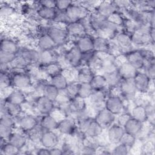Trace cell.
I'll return each instance as SVG.
<instances>
[{"label":"cell","mask_w":155,"mask_h":155,"mask_svg":"<svg viewBox=\"0 0 155 155\" xmlns=\"http://www.w3.org/2000/svg\"><path fill=\"white\" fill-rule=\"evenodd\" d=\"M65 14L70 22H76L88 16V9L81 4H76L74 2L65 10Z\"/></svg>","instance_id":"cell-1"},{"label":"cell","mask_w":155,"mask_h":155,"mask_svg":"<svg viewBox=\"0 0 155 155\" xmlns=\"http://www.w3.org/2000/svg\"><path fill=\"white\" fill-rule=\"evenodd\" d=\"M105 108L114 115H119L124 110V104L120 96L111 94L105 102Z\"/></svg>","instance_id":"cell-2"},{"label":"cell","mask_w":155,"mask_h":155,"mask_svg":"<svg viewBox=\"0 0 155 155\" xmlns=\"http://www.w3.org/2000/svg\"><path fill=\"white\" fill-rule=\"evenodd\" d=\"M11 78L12 86L16 89L22 90L29 88L31 85L30 76L24 72H15Z\"/></svg>","instance_id":"cell-3"},{"label":"cell","mask_w":155,"mask_h":155,"mask_svg":"<svg viewBox=\"0 0 155 155\" xmlns=\"http://www.w3.org/2000/svg\"><path fill=\"white\" fill-rule=\"evenodd\" d=\"M125 60L136 70L143 69L145 64V60L140 50H131L123 54Z\"/></svg>","instance_id":"cell-4"},{"label":"cell","mask_w":155,"mask_h":155,"mask_svg":"<svg viewBox=\"0 0 155 155\" xmlns=\"http://www.w3.org/2000/svg\"><path fill=\"white\" fill-rule=\"evenodd\" d=\"M14 118L8 114L1 116L0 118V136L1 138L7 140L13 133L15 127Z\"/></svg>","instance_id":"cell-5"},{"label":"cell","mask_w":155,"mask_h":155,"mask_svg":"<svg viewBox=\"0 0 155 155\" xmlns=\"http://www.w3.org/2000/svg\"><path fill=\"white\" fill-rule=\"evenodd\" d=\"M121 96L127 100L134 97L137 92L133 81V78L122 79L119 85Z\"/></svg>","instance_id":"cell-6"},{"label":"cell","mask_w":155,"mask_h":155,"mask_svg":"<svg viewBox=\"0 0 155 155\" xmlns=\"http://www.w3.org/2000/svg\"><path fill=\"white\" fill-rule=\"evenodd\" d=\"M46 33L51 38L57 46L62 45L65 44L69 38L65 28L63 29L56 26H53L48 28Z\"/></svg>","instance_id":"cell-7"},{"label":"cell","mask_w":155,"mask_h":155,"mask_svg":"<svg viewBox=\"0 0 155 155\" xmlns=\"http://www.w3.org/2000/svg\"><path fill=\"white\" fill-rule=\"evenodd\" d=\"M94 119L104 128H107L114 124L116 120V115L104 107L97 111Z\"/></svg>","instance_id":"cell-8"},{"label":"cell","mask_w":155,"mask_h":155,"mask_svg":"<svg viewBox=\"0 0 155 155\" xmlns=\"http://www.w3.org/2000/svg\"><path fill=\"white\" fill-rule=\"evenodd\" d=\"M64 60L70 67H78L82 63V53L74 45L65 53Z\"/></svg>","instance_id":"cell-9"},{"label":"cell","mask_w":155,"mask_h":155,"mask_svg":"<svg viewBox=\"0 0 155 155\" xmlns=\"http://www.w3.org/2000/svg\"><path fill=\"white\" fill-rule=\"evenodd\" d=\"M133 81L137 91L145 93L150 90L151 80L145 73L138 71L133 78Z\"/></svg>","instance_id":"cell-10"},{"label":"cell","mask_w":155,"mask_h":155,"mask_svg":"<svg viewBox=\"0 0 155 155\" xmlns=\"http://www.w3.org/2000/svg\"><path fill=\"white\" fill-rule=\"evenodd\" d=\"M37 110L42 114H50L54 108V101L44 95L39 96L35 100Z\"/></svg>","instance_id":"cell-11"},{"label":"cell","mask_w":155,"mask_h":155,"mask_svg":"<svg viewBox=\"0 0 155 155\" xmlns=\"http://www.w3.org/2000/svg\"><path fill=\"white\" fill-rule=\"evenodd\" d=\"M118 8L114 1H102L96 7V12L99 16L107 18L113 13L118 12Z\"/></svg>","instance_id":"cell-12"},{"label":"cell","mask_w":155,"mask_h":155,"mask_svg":"<svg viewBox=\"0 0 155 155\" xmlns=\"http://www.w3.org/2000/svg\"><path fill=\"white\" fill-rule=\"evenodd\" d=\"M77 123L72 118H65L58 122L57 130L62 134L73 135L76 131Z\"/></svg>","instance_id":"cell-13"},{"label":"cell","mask_w":155,"mask_h":155,"mask_svg":"<svg viewBox=\"0 0 155 155\" xmlns=\"http://www.w3.org/2000/svg\"><path fill=\"white\" fill-rule=\"evenodd\" d=\"M116 44L118 48L124 51V53L131 51L130 48L133 46V44L131 39L130 34L124 31L119 32L116 36Z\"/></svg>","instance_id":"cell-14"},{"label":"cell","mask_w":155,"mask_h":155,"mask_svg":"<svg viewBox=\"0 0 155 155\" xmlns=\"http://www.w3.org/2000/svg\"><path fill=\"white\" fill-rule=\"evenodd\" d=\"M108 128L107 137L109 142L113 144L119 143L125 132L124 127L117 124H113Z\"/></svg>","instance_id":"cell-15"},{"label":"cell","mask_w":155,"mask_h":155,"mask_svg":"<svg viewBox=\"0 0 155 155\" xmlns=\"http://www.w3.org/2000/svg\"><path fill=\"white\" fill-rule=\"evenodd\" d=\"M18 124L20 128L26 133L39 124L37 118L32 114H25L21 117Z\"/></svg>","instance_id":"cell-16"},{"label":"cell","mask_w":155,"mask_h":155,"mask_svg":"<svg viewBox=\"0 0 155 155\" xmlns=\"http://www.w3.org/2000/svg\"><path fill=\"white\" fill-rule=\"evenodd\" d=\"M94 51L96 53H110L111 44L110 40L96 36L93 37Z\"/></svg>","instance_id":"cell-17"},{"label":"cell","mask_w":155,"mask_h":155,"mask_svg":"<svg viewBox=\"0 0 155 155\" xmlns=\"http://www.w3.org/2000/svg\"><path fill=\"white\" fill-rule=\"evenodd\" d=\"M75 45L82 53L94 51L93 37L89 35H85L78 38Z\"/></svg>","instance_id":"cell-18"},{"label":"cell","mask_w":155,"mask_h":155,"mask_svg":"<svg viewBox=\"0 0 155 155\" xmlns=\"http://www.w3.org/2000/svg\"><path fill=\"white\" fill-rule=\"evenodd\" d=\"M65 30L69 36L78 37V38L87 35L85 28L80 21L68 23L65 27Z\"/></svg>","instance_id":"cell-19"},{"label":"cell","mask_w":155,"mask_h":155,"mask_svg":"<svg viewBox=\"0 0 155 155\" xmlns=\"http://www.w3.org/2000/svg\"><path fill=\"white\" fill-rule=\"evenodd\" d=\"M58 142L59 139L57 134L53 131L49 130L44 131L40 141L42 147L49 149L56 147Z\"/></svg>","instance_id":"cell-20"},{"label":"cell","mask_w":155,"mask_h":155,"mask_svg":"<svg viewBox=\"0 0 155 155\" xmlns=\"http://www.w3.org/2000/svg\"><path fill=\"white\" fill-rule=\"evenodd\" d=\"M130 36L133 45L143 46L148 44H154V42L150 39L149 33L134 31L130 34Z\"/></svg>","instance_id":"cell-21"},{"label":"cell","mask_w":155,"mask_h":155,"mask_svg":"<svg viewBox=\"0 0 155 155\" xmlns=\"http://www.w3.org/2000/svg\"><path fill=\"white\" fill-rule=\"evenodd\" d=\"M19 55L28 65L35 64L40 61V53L34 49H23Z\"/></svg>","instance_id":"cell-22"},{"label":"cell","mask_w":155,"mask_h":155,"mask_svg":"<svg viewBox=\"0 0 155 155\" xmlns=\"http://www.w3.org/2000/svg\"><path fill=\"white\" fill-rule=\"evenodd\" d=\"M117 70L122 79L133 78L138 71L137 70H136L126 61L122 62L121 64L118 66Z\"/></svg>","instance_id":"cell-23"},{"label":"cell","mask_w":155,"mask_h":155,"mask_svg":"<svg viewBox=\"0 0 155 155\" xmlns=\"http://www.w3.org/2000/svg\"><path fill=\"white\" fill-rule=\"evenodd\" d=\"M94 74L93 70L85 65L78 71L76 74L77 82L79 83H90Z\"/></svg>","instance_id":"cell-24"},{"label":"cell","mask_w":155,"mask_h":155,"mask_svg":"<svg viewBox=\"0 0 155 155\" xmlns=\"http://www.w3.org/2000/svg\"><path fill=\"white\" fill-rule=\"evenodd\" d=\"M38 45L42 51L52 50L57 46L51 38L46 33L39 36L38 41Z\"/></svg>","instance_id":"cell-25"},{"label":"cell","mask_w":155,"mask_h":155,"mask_svg":"<svg viewBox=\"0 0 155 155\" xmlns=\"http://www.w3.org/2000/svg\"><path fill=\"white\" fill-rule=\"evenodd\" d=\"M69 105L71 113L78 114L84 113L87 108L85 99L79 96L71 99L69 101Z\"/></svg>","instance_id":"cell-26"},{"label":"cell","mask_w":155,"mask_h":155,"mask_svg":"<svg viewBox=\"0 0 155 155\" xmlns=\"http://www.w3.org/2000/svg\"><path fill=\"white\" fill-rule=\"evenodd\" d=\"M5 99L7 102L21 105L26 101V96L22 90L16 88L12 90Z\"/></svg>","instance_id":"cell-27"},{"label":"cell","mask_w":155,"mask_h":155,"mask_svg":"<svg viewBox=\"0 0 155 155\" xmlns=\"http://www.w3.org/2000/svg\"><path fill=\"white\" fill-rule=\"evenodd\" d=\"M39 124L44 130L53 131L57 130L58 121L50 114H48L43 115Z\"/></svg>","instance_id":"cell-28"},{"label":"cell","mask_w":155,"mask_h":155,"mask_svg":"<svg viewBox=\"0 0 155 155\" xmlns=\"http://www.w3.org/2000/svg\"><path fill=\"white\" fill-rule=\"evenodd\" d=\"M143 124V123L135 119L134 118L131 117L124 126V128L125 132L136 136V135L142 131Z\"/></svg>","instance_id":"cell-29"},{"label":"cell","mask_w":155,"mask_h":155,"mask_svg":"<svg viewBox=\"0 0 155 155\" xmlns=\"http://www.w3.org/2000/svg\"><path fill=\"white\" fill-rule=\"evenodd\" d=\"M88 99L90 104L96 108L101 107L102 105L105 106L106 93L104 90H94Z\"/></svg>","instance_id":"cell-30"},{"label":"cell","mask_w":155,"mask_h":155,"mask_svg":"<svg viewBox=\"0 0 155 155\" xmlns=\"http://www.w3.org/2000/svg\"><path fill=\"white\" fill-rule=\"evenodd\" d=\"M107 80L108 88L112 89L119 85L122 78L117 70L103 74Z\"/></svg>","instance_id":"cell-31"},{"label":"cell","mask_w":155,"mask_h":155,"mask_svg":"<svg viewBox=\"0 0 155 155\" xmlns=\"http://www.w3.org/2000/svg\"><path fill=\"white\" fill-rule=\"evenodd\" d=\"M7 141L21 150L27 143V137L22 133L13 132L7 139Z\"/></svg>","instance_id":"cell-32"},{"label":"cell","mask_w":155,"mask_h":155,"mask_svg":"<svg viewBox=\"0 0 155 155\" xmlns=\"http://www.w3.org/2000/svg\"><path fill=\"white\" fill-rule=\"evenodd\" d=\"M0 50L18 54L19 52V47L15 41L8 38H4L1 40Z\"/></svg>","instance_id":"cell-33"},{"label":"cell","mask_w":155,"mask_h":155,"mask_svg":"<svg viewBox=\"0 0 155 155\" xmlns=\"http://www.w3.org/2000/svg\"><path fill=\"white\" fill-rule=\"evenodd\" d=\"M90 83L94 90H104L108 87L106 78L103 74H94Z\"/></svg>","instance_id":"cell-34"},{"label":"cell","mask_w":155,"mask_h":155,"mask_svg":"<svg viewBox=\"0 0 155 155\" xmlns=\"http://www.w3.org/2000/svg\"><path fill=\"white\" fill-rule=\"evenodd\" d=\"M50 83L54 85L59 91H62L67 88L68 81L66 76L62 73H60L50 77Z\"/></svg>","instance_id":"cell-35"},{"label":"cell","mask_w":155,"mask_h":155,"mask_svg":"<svg viewBox=\"0 0 155 155\" xmlns=\"http://www.w3.org/2000/svg\"><path fill=\"white\" fill-rule=\"evenodd\" d=\"M104 128L93 118L84 136L90 138H95L100 136L104 130Z\"/></svg>","instance_id":"cell-36"},{"label":"cell","mask_w":155,"mask_h":155,"mask_svg":"<svg viewBox=\"0 0 155 155\" xmlns=\"http://www.w3.org/2000/svg\"><path fill=\"white\" fill-rule=\"evenodd\" d=\"M131 115L132 117L142 123H144L148 119L145 107L140 104L135 106L133 108Z\"/></svg>","instance_id":"cell-37"},{"label":"cell","mask_w":155,"mask_h":155,"mask_svg":"<svg viewBox=\"0 0 155 155\" xmlns=\"http://www.w3.org/2000/svg\"><path fill=\"white\" fill-rule=\"evenodd\" d=\"M36 13L37 15L43 19L54 21L56 16L57 10L56 8H48L39 5V8L37 9Z\"/></svg>","instance_id":"cell-38"},{"label":"cell","mask_w":155,"mask_h":155,"mask_svg":"<svg viewBox=\"0 0 155 155\" xmlns=\"http://www.w3.org/2000/svg\"><path fill=\"white\" fill-rule=\"evenodd\" d=\"M59 93L60 91L50 82L45 85L42 91V95L47 97L54 102L58 99Z\"/></svg>","instance_id":"cell-39"},{"label":"cell","mask_w":155,"mask_h":155,"mask_svg":"<svg viewBox=\"0 0 155 155\" xmlns=\"http://www.w3.org/2000/svg\"><path fill=\"white\" fill-rule=\"evenodd\" d=\"M43 71L48 74L50 77L62 73V68L61 65L56 62H51L44 64L42 67Z\"/></svg>","instance_id":"cell-40"},{"label":"cell","mask_w":155,"mask_h":155,"mask_svg":"<svg viewBox=\"0 0 155 155\" xmlns=\"http://www.w3.org/2000/svg\"><path fill=\"white\" fill-rule=\"evenodd\" d=\"M44 131L39 124L36 127L27 133L28 138L33 142H40Z\"/></svg>","instance_id":"cell-41"},{"label":"cell","mask_w":155,"mask_h":155,"mask_svg":"<svg viewBox=\"0 0 155 155\" xmlns=\"http://www.w3.org/2000/svg\"><path fill=\"white\" fill-rule=\"evenodd\" d=\"M19 150L11 143L5 142L4 143L1 145L0 154L2 155H15L19 153Z\"/></svg>","instance_id":"cell-42"},{"label":"cell","mask_w":155,"mask_h":155,"mask_svg":"<svg viewBox=\"0 0 155 155\" xmlns=\"http://www.w3.org/2000/svg\"><path fill=\"white\" fill-rule=\"evenodd\" d=\"M5 106L7 113L13 118L19 117L22 111L21 105L15 104L6 101Z\"/></svg>","instance_id":"cell-43"},{"label":"cell","mask_w":155,"mask_h":155,"mask_svg":"<svg viewBox=\"0 0 155 155\" xmlns=\"http://www.w3.org/2000/svg\"><path fill=\"white\" fill-rule=\"evenodd\" d=\"M93 91L90 83H80L78 96L84 99H88Z\"/></svg>","instance_id":"cell-44"},{"label":"cell","mask_w":155,"mask_h":155,"mask_svg":"<svg viewBox=\"0 0 155 155\" xmlns=\"http://www.w3.org/2000/svg\"><path fill=\"white\" fill-rule=\"evenodd\" d=\"M79 84L80 83H79L77 81L68 82V84L67 88L64 90V91H65V93H66L70 100L72 98L78 96Z\"/></svg>","instance_id":"cell-45"},{"label":"cell","mask_w":155,"mask_h":155,"mask_svg":"<svg viewBox=\"0 0 155 155\" xmlns=\"http://www.w3.org/2000/svg\"><path fill=\"white\" fill-rule=\"evenodd\" d=\"M92 120H93V118L90 117H82L78 119L77 120L78 130L84 136L85 135L89 127V125Z\"/></svg>","instance_id":"cell-46"},{"label":"cell","mask_w":155,"mask_h":155,"mask_svg":"<svg viewBox=\"0 0 155 155\" xmlns=\"http://www.w3.org/2000/svg\"><path fill=\"white\" fill-rule=\"evenodd\" d=\"M136 136L125 131L123 136L121 137V139L119 143L125 145L129 149H130L134 146L136 142Z\"/></svg>","instance_id":"cell-47"},{"label":"cell","mask_w":155,"mask_h":155,"mask_svg":"<svg viewBox=\"0 0 155 155\" xmlns=\"http://www.w3.org/2000/svg\"><path fill=\"white\" fill-rule=\"evenodd\" d=\"M17 56V54L0 50V64H11L15 61Z\"/></svg>","instance_id":"cell-48"},{"label":"cell","mask_w":155,"mask_h":155,"mask_svg":"<svg viewBox=\"0 0 155 155\" xmlns=\"http://www.w3.org/2000/svg\"><path fill=\"white\" fill-rule=\"evenodd\" d=\"M145 73L151 81H154L155 78V62L154 60L145 62L143 68Z\"/></svg>","instance_id":"cell-49"},{"label":"cell","mask_w":155,"mask_h":155,"mask_svg":"<svg viewBox=\"0 0 155 155\" xmlns=\"http://www.w3.org/2000/svg\"><path fill=\"white\" fill-rule=\"evenodd\" d=\"M12 86V78L7 72H2L0 73V88L1 90H5Z\"/></svg>","instance_id":"cell-50"},{"label":"cell","mask_w":155,"mask_h":155,"mask_svg":"<svg viewBox=\"0 0 155 155\" xmlns=\"http://www.w3.org/2000/svg\"><path fill=\"white\" fill-rule=\"evenodd\" d=\"M107 19L113 24H114L118 26H121L122 25L124 18L120 13L116 12L108 17Z\"/></svg>","instance_id":"cell-51"},{"label":"cell","mask_w":155,"mask_h":155,"mask_svg":"<svg viewBox=\"0 0 155 155\" xmlns=\"http://www.w3.org/2000/svg\"><path fill=\"white\" fill-rule=\"evenodd\" d=\"M130 149L125 145L119 143L112 150L111 153L114 155H125L128 153Z\"/></svg>","instance_id":"cell-52"},{"label":"cell","mask_w":155,"mask_h":155,"mask_svg":"<svg viewBox=\"0 0 155 155\" xmlns=\"http://www.w3.org/2000/svg\"><path fill=\"white\" fill-rule=\"evenodd\" d=\"M73 1L69 0L56 1V9L59 11H65V10L72 4Z\"/></svg>","instance_id":"cell-53"},{"label":"cell","mask_w":155,"mask_h":155,"mask_svg":"<svg viewBox=\"0 0 155 155\" xmlns=\"http://www.w3.org/2000/svg\"><path fill=\"white\" fill-rule=\"evenodd\" d=\"M131 117H132L131 114L128 113H122L119 114L116 124L124 127V126Z\"/></svg>","instance_id":"cell-54"},{"label":"cell","mask_w":155,"mask_h":155,"mask_svg":"<svg viewBox=\"0 0 155 155\" xmlns=\"http://www.w3.org/2000/svg\"><path fill=\"white\" fill-rule=\"evenodd\" d=\"M39 4H40V6L51 8H56V1L42 0L39 1Z\"/></svg>","instance_id":"cell-55"},{"label":"cell","mask_w":155,"mask_h":155,"mask_svg":"<svg viewBox=\"0 0 155 155\" xmlns=\"http://www.w3.org/2000/svg\"><path fill=\"white\" fill-rule=\"evenodd\" d=\"M81 153L84 154H94L96 153V150L93 147L85 145L83 147Z\"/></svg>","instance_id":"cell-56"},{"label":"cell","mask_w":155,"mask_h":155,"mask_svg":"<svg viewBox=\"0 0 155 155\" xmlns=\"http://www.w3.org/2000/svg\"><path fill=\"white\" fill-rule=\"evenodd\" d=\"M61 149L62 150L63 154H70L74 153L73 150L71 148L70 145L68 143H64Z\"/></svg>","instance_id":"cell-57"},{"label":"cell","mask_w":155,"mask_h":155,"mask_svg":"<svg viewBox=\"0 0 155 155\" xmlns=\"http://www.w3.org/2000/svg\"><path fill=\"white\" fill-rule=\"evenodd\" d=\"M50 155H61L63 154V151L61 148H57L56 147L50 148Z\"/></svg>","instance_id":"cell-58"},{"label":"cell","mask_w":155,"mask_h":155,"mask_svg":"<svg viewBox=\"0 0 155 155\" xmlns=\"http://www.w3.org/2000/svg\"><path fill=\"white\" fill-rule=\"evenodd\" d=\"M36 154L38 155H50L49 148H47L44 147L42 148H39L37 150Z\"/></svg>","instance_id":"cell-59"},{"label":"cell","mask_w":155,"mask_h":155,"mask_svg":"<svg viewBox=\"0 0 155 155\" xmlns=\"http://www.w3.org/2000/svg\"><path fill=\"white\" fill-rule=\"evenodd\" d=\"M12 9L9 7H1V15L2 16V15H10L12 13Z\"/></svg>","instance_id":"cell-60"},{"label":"cell","mask_w":155,"mask_h":155,"mask_svg":"<svg viewBox=\"0 0 155 155\" xmlns=\"http://www.w3.org/2000/svg\"><path fill=\"white\" fill-rule=\"evenodd\" d=\"M154 27H151L150 31H149V36L150 37L151 40L153 41V42L154 43Z\"/></svg>","instance_id":"cell-61"}]
</instances>
